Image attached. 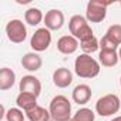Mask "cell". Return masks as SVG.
Returning a JSON list of instances; mask_svg holds the SVG:
<instances>
[{
	"label": "cell",
	"mask_w": 121,
	"mask_h": 121,
	"mask_svg": "<svg viewBox=\"0 0 121 121\" xmlns=\"http://www.w3.org/2000/svg\"><path fill=\"white\" fill-rule=\"evenodd\" d=\"M100 63L88 54H80L74 61V71L81 78H94L100 74Z\"/></svg>",
	"instance_id": "cell-1"
},
{
	"label": "cell",
	"mask_w": 121,
	"mask_h": 121,
	"mask_svg": "<svg viewBox=\"0 0 121 121\" xmlns=\"http://www.w3.org/2000/svg\"><path fill=\"white\" fill-rule=\"evenodd\" d=\"M50 115L54 121H70L71 120V103L66 95H56L50 101Z\"/></svg>",
	"instance_id": "cell-2"
},
{
	"label": "cell",
	"mask_w": 121,
	"mask_h": 121,
	"mask_svg": "<svg viewBox=\"0 0 121 121\" xmlns=\"http://www.w3.org/2000/svg\"><path fill=\"white\" fill-rule=\"evenodd\" d=\"M69 29H70L71 36L76 37L80 43L87 40V39H91L94 36L93 34V29L90 27L87 19L80 16V14H74L69 20Z\"/></svg>",
	"instance_id": "cell-3"
},
{
	"label": "cell",
	"mask_w": 121,
	"mask_h": 121,
	"mask_svg": "<svg viewBox=\"0 0 121 121\" xmlns=\"http://www.w3.org/2000/svg\"><path fill=\"white\" fill-rule=\"evenodd\" d=\"M120 107H121V101L120 97L115 94H105L100 97L95 103V111L101 117H110L117 114L120 111Z\"/></svg>",
	"instance_id": "cell-4"
},
{
	"label": "cell",
	"mask_w": 121,
	"mask_h": 121,
	"mask_svg": "<svg viewBox=\"0 0 121 121\" xmlns=\"http://www.w3.org/2000/svg\"><path fill=\"white\" fill-rule=\"evenodd\" d=\"M112 2H103V0H90L86 9V19L91 23H101L107 17V7Z\"/></svg>",
	"instance_id": "cell-5"
},
{
	"label": "cell",
	"mask_w": 121,
	"mask_h": 121,
	"mask_svg": "<svg viewBox=\"0 0 121 121\" xmlns=\"http://www.w3.org/2000/svg\"><path fill=\"white\" fill-rule=\"evenodd\" d=\"M6 34H7V39L14 43V44H20L26 40L27 37V29H26V24L19 20V19H13L10 20L7 24H6Z\"/></svg>",
	"instance_id": "cell-6"
},
{
	"label": "cell",
	"mask_w": 121,
	"mask_h": 121,
	"mask_svg": "<svg viewBox=\"0 0 121 121\" xmlns=\"http://www.w3.org/2000/svg\"><path fill=\"white\" fill-rule=\"evenodd\" d=\"M51 44V33L48 29L46 27H41L39 30L34 31V34L31 36V40H30V46L31 48L36 51V53H40V51H46Z\"/></svg>",
	"instance_id": "cell-7"
},
{
	"label": "cell",
	"mask_w": 121,
	"mask_h": 121,
	"mask_svg": "<svg viewBox=\"0 0 121 121\" xmlns=\"http://www.w3.org/2000/svg\"><path fill=\"white\" fill-rule=\"evenodd\" d=\"M44 24H46V29H48L50 31H56V30H60L63 26H64V14L61 10L58 9H51L46 13L44 16Z\"/></svg>",
	"instance_id": "cell-8"
},
{
	"label": "cell",
	"mask_w": 121,
	"mask_h": 121,
	"mask_svg": "<svg viewBox=\"0 0 121 121\" xmlns=\"http://www.w3.org/2000/svg\"><path fill=\"white\" fill-rule=\"evenodd\" d=\"M19 88H20V93H30L39 97L41 93V83L37 77L29 74V76H23V78L20 80Z\"/></svg>",
	"instance_id": "cell-9"
},
{
	"label": "cell",
	"mask_w": 121,
	"mask_h": 121,
	"mask_svg": "<svg viewBox=\"0 0 121 121\" xmlns=\"http://www.w3.org/2000/svg\"><path fill=\"white\" fill-rule=\"evenodd\" d=\"M53 83L58 88H66L73 83V73L66 67H58L53 73Z\"/></svg>",
	"instance_id": "cell-10"
},
{
	"label": "cell",
	"mask_w": 121,
	"mask_h": 121,
	"mask_svg": "<svg viewBox=\"0 0 121 121\" xmlns=\"http://www.w3.org/2000/svg\"><path fill=\"white\" fill-rule=\"evenodd\" d=\"M77 48H78V40L76 37H73L71 34L60 37L57 41V50L61 54H67V56L73 54L77 51Z\"/></svg>",
	"instance_id": "cell-11"
},
{
	"label": "cell",
	"mask_w": 121,
	"mask_h": 121,
	"mask_svg": "<svg viewBox=\"0 0 121 121\" xmlns=\"http://www.w3.org/2000/svg\"><path fill=\"white\" fill-rule=\"evenodd\" d=\"M91 95H93V91H91V87L87 86V84H78L74 87L73 90V101L78 105H84L87 104L90 100H91Z\"/></svg>",
	"instance_id": "cell-12"
},
{
	"label": "cell",
	"mask_w": 121,
	"mask_h": 121,
	"mask_svg": "<svg viewBox=\"0 0 121 121\" xmlns=\"http://www.w3.org/2000/svg\"><path fill=\"white\" fill-rule=\"evenodd\" d=\"M22 66L24 70L27 71H37L41 69L43 66V60L41 57L36 53V51H31V53H26L23 57H22Z\"/></svg>",
	"instance_id": "cell-13"
},
{
	"label": "cell",
	"mask_w": 121,
	"mask_h": 121,
	"mask_svg": "<svg viewBox=\"0 0 121 121\" xmlns=\"http://www.w3.org/2000/svg\"><path fill=\"white\" fill-rule=\"evenodd\" d=\"M16 104L20 110L27 112V111L37 107V97L30 94V93H20L16 98Z\"/></svg>",
	"instance_id": "cell-14"
},
{
	"label": "cell",
	"mask_w": 121,
	"mask_h": 121,
	"mask_svg": "<svg viewBox=\"0 0 121 121\" xmlns=\"http://www.w3.org/2000/svg\"><path fill=\"white\" fill-rule=\"evenodd\" d=\"M14 83H16V73L9 67H3L0 70V90L7 91L14 86Z\"/></svg>",
	"instance_id": "cell-15"
},
{
	"label": "cell",
	"mask_w": 121,
	"mask_h": 121,
	"mask_svg": "<svg viewBox=\"0 0 121 121\" xmlns=\"http://www.w3.org/2000/svg\"><path fill=\"white\" fill-rule=\"evenodd\" d=\"M118 53L117 51H105L100 50L98 53V63L103 64V67H114L118 63Z\"/></svg>",
	"instance_id": "cell-16"
},
{
	"label": "cell",
	"mask_w": 121,
	"mask_h": 121,
	"mask_svg": "<svg viewBox=\"0 0 121 121\" xmlns=\"http://www.w3.org/2000/svg\"><path fill=\"white\" fill-rule=\"evenodd\" d=\"M24 20L27 24L30 26H37L40 24L41 22H44V16H43V12L37 7H30L24 12Z\"/></svg>",
	"instance_id": "cell-17"
},
{
	"label": "cell",
	"mask_w": 121,
	"mask_h": 121,
	"mask_svg": "<svg viewBox=\"0 0 121 121\" xmlns=\"http://www.w3.org/2000/svg\"><path fill=\"white\" fill-rule=\"evenodd\" d=\"M26 117L29 118V121H50V118H51L50 111L40 107V105H37L36 108L27 111Z\"/></svg>",
	"instance_id": "cell-18"
},
{
	"label": "cell",
	"mask_w": 121,
	"mask_h": 121,
	"mask_svg": "<svg viewBox=\"0 0 121 121\" xmlns=\"http://www.w3.org/2000/svg\"><path fill=\"white\" fill-rule=\"evenodd\" d=\"M94 120H95L94 111L87 108V107H83V108L76 111V114L71 117L70 121H94Z\"/></svg>",
	"instance_id": "cell-19"
},
{
	"label": "cell",
	"mask_w": 121,
	"mask_h": 121,
	"mask_svg": "<svg viewBox=\"0 0 121 121\" xmlns=\"http://www.w3.org/2000/svg\"><path fill=\"white\" fill-rule=\"evenodd\" d=\"M80 47H81V50L84 51V54H93V53H95L98 48H100V41L93 36L91 39H87V40H84V41H81L80 43Z\"/></svg>",
	"instance_id": "cell-20"
},
{
	"label": "cell",
	"mask_w": 121,
	"mask_h": 121,
	"mask_svg": "<svg viewBox=\"0 0 121 121\" xmlns=\"http://www.w3.org/2000/svg\"><path fill=\"white\" fill-rule=\"evenodd\" d=\"M105 36L108 39H111L115 44H121V24H112L107 29Z\"/></svg>",
	"instance_id": "cell-21"
},
{
	"label": "cell",
	"mask_w": 121,
	"mask_h": 121,
	"mask_svg": "<svg viewBox=\"0 0 121 121\" xmlns=\"http://www.w3.org/2000/svg\"><path fill=\"white\" fill-rule=\"evenodd\" d=\"M24 114H23V110H20L19 107L17 108H10L7 110L6 112V120L7 121H24Z\"/></svg>",
	"instance_id": "cell-22"
},
{
	"label": "cell",
	"mask_w": 121,
	"mask_h": 121,
	"mask_svg": "<svg viewBox=\"0 0 121 121\" xmlns=\"http://www.w3.org/2000/svg\"><path fill=\"white\" fill-rule=\"evenodd\" d=\"M118 44H115L111 39H108L105 34L101 37L100 40V50H105V51H117Z\"/></svg>",
	"instance_id": "cell-23"
},
{
	"label": "cell",
	"mask_w": 121,
	"mask_h": 121,
	"mask_svg": "<svg viewBox=\"0 0 121 121\" xmlns=\"http://www.w3.org/2000/svg\"><path fill=\"white\" fill-rule=\"evenodd\" d=\"M6 108H4V105L2 104V105H0V120H2V118H6Z\"/></svg>",
	"instance_id": "cell-24"
},
{
	"label": "cell",
	"mask_w": 121,
	"mask_h": 121,
	"mask_svg": "<svg viewBox=\"0 0 121 121\" xmlns=\"http://www.w3.org/2000/svg\"><path fill=\"white\" fill-rule=\"evenodd\" d=\"M110 121H121V115H120V117H115V118H112V120H110Z\"/></svg>",
	"instance_id": "cell-25"
},
{
	"label": "cell",
	"mask_w": 121,
	"mask_h": 121,
	"mask_svg": "<svg viewBox=\"0 0 121 121\" xmlns=\"http://www.w3.org/2000/svg\"><path fill=\"white\" fill-rule=\"evenodd\" d=\"M118 57H120V60H121V47H120V51H118Z\"/></svg>",
	"instance_id": "cell-26"
},
{
	"label": "cell",
	"mask_w": 121,
	"mask_h": 121,
	"mask_svg": "<svg viewBox=\"0 0 121 121\" xmlns=\"http://www.w3.org/2000/svg\"><path fill=\"white\" fill-rule=\"evenodd\" d=\"M120 86H121V77H120Z\"/></svg>",
	"instance_id": "cell-27"
},
{
	"label": "cell",
	"mask_w": 121,
	"mask_h": 121,
	"mask_svg": "<svg viewBox=\"0 0 121 121\" xmlns=\"http://www.w3.org/2000/svg\"><path fill=\"white\" fill-rule=\"evenodd\" d=\"M120 6H121V2H120Z\"/></svg>",
	"instance_id": "cell-28"
}]
</instances>
